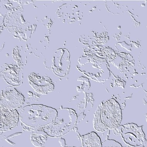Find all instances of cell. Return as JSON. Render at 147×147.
Returning <instances> with one entry per match:
<instances>
[{
    "label": "cell",
    "instance_id": "3957f363",
    "mask_svg": "<svg viewBox=\"0 0 147 147\" xmlns=\"http://www.w3.org/2000/svg\"><path fill=\"white\" fill-rule=\"evenodd\" d=\"M102 122L110 129H115L120 125L122 113L120 105L114 99H111L103 105L101 112Z\"/></svg>",
    "mask_w": 147,
    "mask_h": 147
},
{
    "label": "cell",
    "instance_id": "9c48e42d",
    "mask_svg": "<svg viewBox=\"0 0 147 147\" xmlns=\"http://www.w3.org/2000/svg\"><path fill=\"white\" fill-rule=\"evenodd\" d=\"M102 147H122L121 144L113 140H107L102 142Z\"/></svg>",
    "mask_w": 147,
    "mask_h": 147
},
{
    "label": "cell",
    "instance_id": "6da1fadb",
    "mask_svg": "<svg viewBox=\"0 0 147 147\" xmlns=\"http://www.w3.org/2000/svg\"><path fill=\"white\" fill-rule=\"evenodd\" d=\"M57 115V110L41 105H33L24 107L20 113L21 121L27 126L40 129L51 124Z\"/></svg>",
    "mask_w": 147,
    "mask_h": 147
},
{
    "label": "cell",
    "instance_id": "8992f818",
    "mask_svg": "<svg viewBox=\"0 0 147 147\" xmlns=\"http://www.w3.org/2000/svg\"><path fill=\"white\" fill-rule=\"evenodd\" d=\"M19 115L16 110L1 108V130L11 129L17 125Z\"/></svg>",
    "mask_w": 147,
    "mask_h": 147
},
{
    "label": "cell",
    "instance_id": "ba28073f",
    "mask_svg": "<svg viewBox=\"0 0 147 147\" xmlns=\"http://www.w3.org/2000/svg\"><path fill=\"white\" fill-rule=\"evenodd\" d=\"M103 104L102 103L99 105L94 113V118L93 120L94 128L95 130L99 132H103L108 129L105 124L102 122L101 117V112Z\"/></svg>",
    "mask_w": 147,
    "mask_h": 147
},
{
    "label": "cell",
    "instance_id": "52a82bcc",
    "mask_svg": "<svg viewBox=\"0 0 147 147\" xmlns=\"http://www.w3.org/2000/svg\"><path fill=\"white\" fill-rule=\"evenodd\" d=\"M83 147H102L100 137L94 132H91L81 137Z\"/></svg>",
    "mask_w": 147,
    "mask_h": 147
},
{
    "label": "cell",
    "instance_id": "7a4b0ae2",
    "mask_svg": "<svg viewBox=\"0 0 147 147\" xmlns=\"http://www.w3.org/2000/svg\"><path fill=\"white\" fill-rule=\"evenodd\" d=\"M57 111V116L53 122L42 130L52 137H60L69 132L75 125L77 119L75 111L72 109L63 108Z\"/></svg>",
    "mask_w": 147,
    "mask_h": 147
},
{
    "label": "cell",
    "instance_id": "5b68a950",
    "mask_svg": "<svg viewBox=\"0 0 147 147\" xmlns=\"http://www.w3.org/2000/svg\"><path fill=\"white\" fill-rule=\"evenodd\" d=\"M1 95V107L9 109L20 108L24 102V96L14 88L5 89Z\"/></svg>",
    "mask_w": 147,
    "mask_h": 147
},
{
    "label": "cell",
    "instance_id": "277c9868",
    "mask_svg": "<svg viewBox=\"0 0 147 147\" xmlns=\"http://www.w3.org/2000/svg\"><path fill=\"white\" fill-rule=\"evenodd\" d=\"M120 127L121 129L118 132L127 145L131 147H143L146 142L142 127L131 123L120 125Z\"/></svg>",
    "mask_w": 147,
    "mask_h": 147
}]
</instances>
